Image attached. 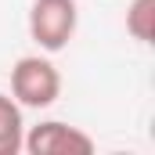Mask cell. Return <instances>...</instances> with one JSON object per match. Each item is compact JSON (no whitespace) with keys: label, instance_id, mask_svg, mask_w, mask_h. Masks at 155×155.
I'll list each match as a JSON object with an SVG mask.
<instances>
[{"label":"cell","instance_id":"cell-1","mask_svg":"<svg viewBox=\"0 0 155 155\" xmlns=\"http://www.w3.org/2000/svg\"><path fill=\"white\" fill-rule=\"evenodd\" d=\"M11 97L22 108H51L61 97V72L51 58L25 54L11 69Z\"/></svg>","mask_w":155,"mask_h":155},{"label":"cell","instance_id":"cell-2","mask_svg":"<svg viewBox=\"0 0 155 155\" xmlns=\"http://www.w3.org/2000/svg\"><path fill=\"white\" fill-rule=\"evenodd\" d=\"M79 25V4L76 0H33L29 7V36L40 51L58 54L69 47Z\"/></svg>","mask_w":155,"mask_h":155},{"label":"cell","instance_id":"cell-3","mask_svg":"<svg viewBox=\"0 0 155 155\" xmlns=\"http://www.w3.org/2000/svg\"><path fill=\"white\" fill-rule=\"evenodd\" d=\"M22 148L29 155H90L94 152V137L87 130L72 126V123L43 119L22 137Z\"/></svg>","mask_w":155,"mask_h":155},{"label":"cell","instance_id":"cell-4","mask_svg":"<svg viewBox=\"0 0 155 155\" xmlns=\"http://www.w3.org/2000/svg\"><path fill=\"white\" fill-rule=\"evenodd\" d=\"M25 123H22V105L11 94H0V155L22 152Z\"/></svg>","mask_w":155,"mask_h":155},{"label":"cell","instance_id":"cell-5","mask_svg":"<svg viewBox=\"0 0 155 155\" xmlns=\"http://www.w3.org/2000/svg\"><path fill=\"white\" fill-rule=\"evenodd\" d=\"M126 33L137 43H152V36H155V0H134L126 7Z\"/></svg>","mask_w":155,"mask_h":155}]
</instances>
